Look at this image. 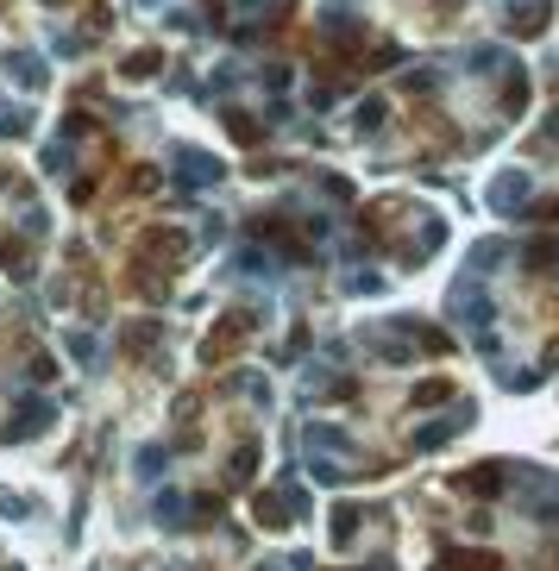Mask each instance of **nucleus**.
Here are the masks:
<instances>
[{"label": "nucleus", "mask_w": 559, "mask_h": 571, "mask_svg": "<svg viewBox=\"0 0 559 571\" xmlns=\"http://www.w3.org/2000/svg\"><path fill=\"white\" fill-rule=\"evenodd\" d=\"M308 446H327V452H345L353 440L339 434V427H308Z\"/></svg>", "instance_id": "nucleus-1"}]
</instances>
